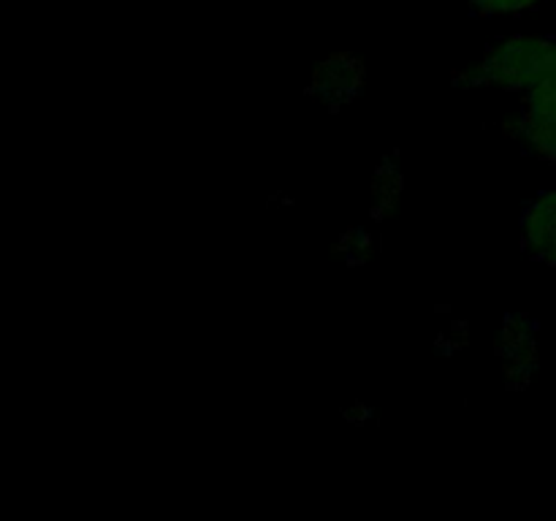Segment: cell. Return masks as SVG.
Wrapping results in <instances>:
<instances>
[{
    "label": "cell",
    "instance_id": "277c9868",
    "mask_svg": "<svg viewBox=\"0 0 556 521\" xmlns=\"http://www.w3.org/2000/svg\"><path fill=\"white\" fill-rule=\"evenodd\" d=\"M362 76L364 71L358 60L348 58V54H337V58H329L326 63L318 65L313 79V92L331 112H340L362 90Z\"/></svg>",
    "mask_w": 556,
    "mask_h": 521
},
{
    "label": "cell",
    "instance_id": "8992f818",
    "mask_svg": "<svg viewBox=\"0 0 556 521\" xmlns=\"http://www.w3.org/2000/svg\"><path fill=\"white\" fill-rule=\"evenodd\" d=\"M472 14L478 16H516L538 9L546 0H465Z\"/></svg>",
    "mask_w": 556,
    "mask_h": 521
},
{
    "label": "cell",
    "instance_id": "5b68a950",
    "mask_svg": "<svg viewBox=\"0 0 556 521\" xmlns=\"http://www.w3.org/2000/svg\"><path fill=\"white\" fill-rule=\"evenodd\" d=\"M514 134L516 139L532 152V155L556 166V123L532 125V123H519V119H516Z\"/></svg>",
    "mask_w": 556,
    "mask_h": 521
},
{
    "label": "cell",
    "instance_id": "3957f363",
    "mask_svg": "<svg viewBox=\"0 0 556 521\" xmlns=\"http://www.w3.org/2000/svg\"><path fill=\"white\" fill-rule=\"evenodd\" d=\"M497 356H503L505 372L514 378L519 374L521 383L535 372L538 367V323L527 315H508L497 336Z\"/></svg>",
    "mask_w": 556,
    "mask_h": 521
},
{
    "label": "cell",
    "instance_id": "7a4b0ae2",
    "mask_svg": "<svg viewBox=\"0 0 556 521\" xmlns=\"http://www.w3.org/2000/svg\"><path fill=\"white\" fill-rule=\"evenodd\" d=\"M519 226L527 253L556 269V188L541 190L527 201Z\"/></svg>",
    "mask_w": 556,
    "mask_h": 521
},
{
    "label": "cell",
    "instance_id": "6da1fadb",
    "mask_svg": "<svg viewBox=\"0 0 556 521\" xmlns=\"http://www.w3.org/2000/svg\"><path fill=\"white\" fill-rule=\"evenodd\" d=\"M554 76L556 36H508L454 79L467 87L494 85L508 92H530Z\"/></svg>",
    "mask_w": 556,
    "mask_h": 521
}]
</instances>
